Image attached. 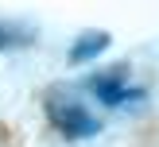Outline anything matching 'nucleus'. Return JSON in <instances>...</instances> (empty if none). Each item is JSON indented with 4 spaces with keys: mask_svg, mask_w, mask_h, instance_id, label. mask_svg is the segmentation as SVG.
<instances>
[{
    "mask_svg": "<svg viewBox=\"0 0 159 147\" xmlns=\"http://www.w3.org/2000/svg\"><path fill=\"white\" fill-rule=\"evenodd\" d=\"M47 116H51V124L62 136H70V139H93L101 132V120L85 105H78V101H51V105H47Z\"/></svg>",
    "mask_w": 159,
    "mask_h": 147,
    "instance_id": "1",
    "label": "nucleus"
},
{
    "mask_svg": "<svg viewBox=\"0 0 159 147\" xmlns=\"http://www.w3.org/2000/svg\"><path fill=\"white\" fill-rule=\"evenodd\" d=\"M89 89H93V97H97L105 108H120V105H128L132 93H136V89H128V85H124V70H113V74L93 77Z\"/></svg>",
    "mask_w": 159,
    "mask_h": 147,
    "instance_id": "2",
    "label": "nucleus"
},
{
    "mask_svg": "<svg viewBox=\"0 0 159 147\" xmlns=\"http://www.w3.org/2000/svg\"><path fill=\"white\" fill-rule=\"evenodd\" d=\"M113 35L109 31H82V35L70 43V66H82V62L101 58V50H109Z\"/></svg>",
    "mask_w": 159,
    "mask_h": 147,
    "instance_id": "3",
    "label": "nucleus"
},
{
    "mask_svg": "<svg viewBox=\"0 0 159 147\" xmlns=\"http://www.w3.org/2000/svg\"><path fill=\"white\" fill-rule=\"evenodd\" d=\"M16 27H8V23H0V50H12V46H27L35 35H12Z\"/></svg>",
    "mask_w": 159,
    "mask_h": 147,
    "instance_id": "4",
    "label": "nucleus"
}]
</instances>
